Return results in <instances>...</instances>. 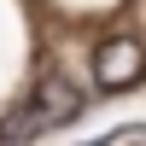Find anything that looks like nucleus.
<instances>
[{
	"instance_id": "f257e3e1",
	"label": "nucleus",
	"mask_w": 146,
	"mask_h": 146,
	"mask_svg": "<svg viewBox=\"0 0 146 146\" xmlns=\"http://www.w3.org/2000/svg\"><path fill=\"white\" fill-rule=\"evenodd\" d=\"M76 111H82V88H76V82H64V76H41V88L29 94V105H23V111H12L6 123H0V146H29V140H41L47 129L70 123Z\"/></svg>"
},
{
	"instance_id": "f03ea898",
	"label": "nucleus",
	"mask_w": 146,
	"mask_h": 146,
	"mask_svg": "<svg viewBox=\"0 0 146 146\" xmlns=\"http://www.w3.org/2000/svg\"><path fill=\"white\" fill-rule=\"evenodd\" d=\"M140 76V47L135 41H105L100 47V88H129Z\"/></svg>"
}]
</instances>
